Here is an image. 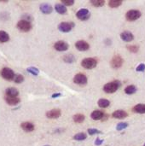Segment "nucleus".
Listing matches in <instances>:
<instances>
[{"label": "nucleus", "mask_w": 145, "mask_h": 146, "mask_svg": "<svg viewBox=\"0 0 145 146\" xmlns=\"http://www.w3.org/2000/svg\"><path fill=\"white\" fill-rule=\"evenodd\" d=\"M24 80V77L22 74H15V79H14V81L17 84H21V82H23Z\"/></svg>", "instance_id": "7c9ffc66"}, {"label": "nucleus", "mask_w": 145, "mask_h": 146, "mask_svg": "<svg viewBox=\"0 0 145 146\" xmlns=\"http://www.w3.org/2000/svg\"><path fill=\"white\" fill-rule=\"evenodd\" d=\"M62 112L59 109H54L46 113V117L49 119H57L61 116Z\"/></svg>", "instance_id": "f8f14e48"}, {"label": "nucleus", "mask_w": 145, "mask_h": 146, "mask_svg": "<svg viewBox=\"0 0 145 146\" xmlns=\"http://www.w3.org/2000/svg\"><path fill=\"white\" fill-rule=\"evenodd\" d=\"M141 12L138 9H131L129 11H127V13L126 14V18L127 21H133L138 20V18L141 17Z\"/></svg>", "instance_id": "20e7f679"}, {"label": "nucleus", "mask_w": 145, "mask_h": 146, "mask_svg": "<svg viewBox=\"0 0 145 146\" xmlns=\"http://www.w3.org/2000/svg\"><path fill=\"white\" fill-rule=\"evenodd\" d=\"M132 111L137 114H145V104H137L132 108Z\"/></svg>", "instance_id": "412c9836"}, {"label": "nucleus", "mask_w": 145, "mask_h": 146, "mask_svg": "<svg viewBox=\"0 0 145 146\" xmlns=\"http://www.w3.org/2000/svg\"><path fill=\"white\" fill-rule=\"evenodd\" d=\"M104 113L101 110H94L91 115V117L92 120L94 121H99V120H103V116H104Z\"/></svg>", "instance_id": "f3484780"}, {"label": "nucleus", "mask_w": 145, "mask_h": 146, "mask_svg": "<svg viewBox=\"0 0 145 146\" xmlns=\"http://www.w3.org/2000/svg\"><path fill=\"white\" fill-rule=\"evenodd\" d=\"M21 127L22 128V130H24L26 133H31L34 130L35 127L33 125V123L29 122V121H26V122H22L21 125Z\"/></svg>", "instance_id": "2eb2a0df"}, {"label": "nucleus", "mask_w": 145, "mask_h": 146, "mask_svg": "<svg viewBox=\"0 0 145 146\" xmlns=\"http://www.w3.org/2000/svg\"><path fill=\"white\" fill-rule=\"evenodd\" d=\"M144 146H145V144H144Z\"/></svg>", "instance_id": "ea45409f"}, {"label": "nucleus", "mask_w": 145, "mask_h": 146, "mask_svg": "<svg viewBox=\"0 0 145 146\" xmlns=\"http://www.w3.org/2000/svg\"><path fill=\"white\" fill-rule=\"evenodd\" d=\"M88 133L90 135H95V134H101L102 132L99 131L98 129H96V128H89L88 129Z\"/></svg>", "instance_id": "72a5a7b5"}, {"label": "nucleus", "mask_w": 145, "mask_h": 146, "mask_svg": "<svg viewBox=\"0 0 145 146\" xmlns=\"http://www.w3.org/2000/svg\"><path fill=\"white\" fill-rule=\"evenodd\" d=\"M16 27H17V28L20 31L24 32V33L29 32L32 29V24H31V22L28 21H26L24 19H21V21H19L17 22Z\"/></svg>", "instance_id": "7ed1b4c3"}, {"label": "nucleus", "mask_w": 145, "mask_h": 146, "mask_svg": "<svg viewBox=\"0 0 145 146\" xmlns=\"http://www.w3.org/2000/svg\"><path fill=\"white\" fill-rule=\"evenodd\" d=\"M63 61L67 63H73L75 62V56L72 54H68V55L64 56Z\"/></svg>", "instance_id": "b1692460"}, {"label": "nucleus", "mask_w": 145, "mask_h": 146, "mask_svg": "<svg viewBox=\"0 0 145 146\" xmlns=\"http://www.w3.org/2000/svg\"><path fill=\"white\" fill-rule=\"evenodd\" d=\"M126 48L132 53H137L138 51V50H139L138 46H137V45H127Z\"/></svg>", "instance_id": "473e14b6"}, {"label": "nucleus", "mask_w": 145, "mask_h": 146, "mask_svg": "<svg viewBox=\"0 0 145 146\" xmlns=\"http://www.w3.org/2000/svg\"><path fill=\"white\" fill-rule=\"evenodd\" d=\"M61 96H62L61 93H55V94H53V95L51 96V98H60Z\"/></svg>", "instance_id": "4c0bfd02"}, {"label": "nucleus", "mask_w": 145, "mask_h": 146, "mask_svg": "<svg viewBox=\"0 0 145 146\" xmlns=\"http://www.w3.org/2000/svg\"><path fill=\"white\" fill-rule=\"evenodd\" d=\"M76 16L80 21H86L91 17V13L87 9H80L76 13Z\"/></svg>", "instance_id": "0eeeda50"}, {"label": "nucleus", "mask_w": 145, "mask_h": 146, "mask_svg": "<svg viewBox=\"0 0 145 146\" xmlns=\"http://www.w3.org/2000/svg\"><path fill=\"white\" fill-rule=\"evenodd\" d=\"M103 143V139H98V138L95 140V145H101Z\"/></svg>", "instance_id": "e433bc0d"}, {"label": "nucleus", "mask_w": 145, "mask_h": 146, "mask_svg": "<svg viewBox=\"0 0 145 146\" xmlns=\"http://www.w3.org/2000/svg\"><path fill=\"white\" fill-rule=\"evenodd\" d=\"M26 70H27V72H28L29 74H32V75H34V76H37V75L38 74V73H39V70H38V68H34V67L28 68Z\"/></svg>", "instance_id": "c756f323"}, {"label": "nucleus", "mask_w": 145, "mask_h": 146, "mask_svg": "<svg viewBox=\"0 0 145 146\" xmlns=\"http://www.w3.org/2000/svg\"><path fill=\"white\" fill-rule=\"evenodd\" d=\"M98 106L102 109H105V108H108L109 105H110V102L108 100V99H105V98H101L98 100V103H97Z\"/></svg>", "instance_id": "4be33fe9"}, {"label": "nucleus", "mask_w": 145, "mask_h": 146, "mask_svg": "<svg viewBox=\"0 0 145 146\" xmlns=\"http://www.w3.org/2000/svg\"><path fill=\"white\" fill-rule=\"evenodd\" d=\"M75 47L79 51H86L90 49V44L85 40H79L75 43Z\"/></svg>", "instance_id": "9b49d317"}, {"label": "nucleus", "mask_w": 145, "mask_h": 146, "mask_svg": "<svg viewBox=\"0 0 145 146\" xmlns=\"http://www.w3.org/2000/svg\"><path fill=\"white\" fill-rule=\"evenodd\" d=\"M5 93H6V96H8V97L15 98V97H18L19 91L16 88H15V87H9V88L6 89Z\"/></svg>", "instance_id": "6ab92c4d"}, {"label": "nucleus", "mask_w": 145, "mask_h": 146, "mask_svg": "<svg viewBox=\"0 0 145 146\" xmlns=\"http://www.w3.org/2000/svg\"><path fill=\"white\" fill-rule=\"evenodd\" d=\"M144 70H145L144 63H141V64H139V65L137 67V68H136V71H137V72H144Z\"/></svg>", "instance_id": "c9c22d12"}, {"label": "nucleus", "mask_w": 145, "mask_h": 146, "mask_svg": "<svg viewBox=\"0 0 145 146\" xmlns=\"http://www.w3.org/2000/svg\"><path fill=\"white\" fill-rule=\"evenodd\" d=\"M5 101H6L7 104L10 105V106H15V105H17V104H20L21 99L18 97L13 98V97H8V96H6L5 97Z\"/></svg>", "instance_id": "4468645a"}, {"label": "nucleus", "mask_w": 145, "mask_h": 146, "mask_svg": "<svg viewBox=\"0 0 145 146\" xmlns=\"http://www.w3.org/2000/svg\"><path fill=\"white\" fill-rule=\"evenodd\" d=\"M136 92H137V88H136V86H132V85L126 86V89H125V92H126V94H128V95L134 94Z\"/></svg>", "instance_id": "bb28decb"}, {"label": "nucleus", "mask_w": 145, "mask_h": 146, "mask_svg": "<svg viewBox=\"0 0 145 146\" xmlns=\"http://www.w3.org/2000/svg\"><path fill=\"white\" fill-rule=\"evenodd\" d=\"M62 3L65 6H71L74 3L73 0H62Z\"/></svg>", "instance_id": "f704fd0d"}, {"label": "nucleus", "mask_w": 145, "mask_h": 146, "mask_svg": "<svg viewBox=\"0 0 145 146\" xmlns=\"http://www.w3.org/2000/svg\"><path fill=\"white\" fill-rule=\"evenodd\" d=\"M127 127H128V123H127V122H121V123H119V124L117 125L116 129H117L118 131H121V130L126 129Z\"/></svg>", "instance_id": "2f4dec72"}, {"label": "nucleus", "mask_w": 145, "mask_h": 146, "mask_svg": "<svg viewBox=\"0 0 145 146\" xmlns=\"http://www.w3.org/2000/svg\"><path fill=\"white\" fill-rule=\"evenodd\" d=\"M73 82L79 86H85L87 84V77L84 74H77L73 77Z\"/></svg>", "instance_id": "6e6552de"}, {"label": "nucleus", "mask_w": 145, "mask_h": 146, "mask_svg": "<svg viewBox=\"0 0 145 146\" xmlns=\"http://www.w3.org/2000/svg\"><path fill=\"white\" fill-rule=\"evenodd\" d=\"M123 62H124L123 58L120 55H115L111 60V66L113 68H115V69L120 68L121 67H122Z\"/></svg>", "instance_id": "423d86ee"}, {"label": "nucleus", "mask_w": 145, "mask_h": 146, "mask_svg": "<svg viewBox=\"0 0 145 146\" xmlns=\"http://www.w3.org/2000/svg\"><path fill=\"white\" fill-rule=\"evenodd\" d=\"M44 146H50V145H44Z\"/></svg>", "instance_id": "58836bf2"}, {"label": "nucleus", "mask_w": 145, "mask_h": 146, "mask_svg": "<svg viewBox=\"0 0 145 146\" xmlns=\"http://www.w3.org/2000/svg\"><path fill=\"white\" fill-rule=\"evenodd\" d=\"M97 65V61L95 58L88 57L85 58L81 62V66L85 69H92Z\"/></svg>", "instance_id": "f03ea898"}, {"label": "nucleus", "mask_w": 145, "mask_h": 146, "mask_svg": "<svg viewBox=\"0 0 145 146\" xmlns=\"http://www.w3.org/2000/svg\"><path fill=\"white\" fill-rule=\"evenodd\" d=\"M39 9L40 11L43 13V14H45V15H49L52 12L53 10V8L50 4L49 3H42L40 6H39Z\"/></svg>", "instance_id": "dca6fc26"}, {"label": "nucleus", "mask_w": 145, "mask_h": 146, "mask_svg": "<svg viewBox=\"0 0 145 146\" xmlns=\"http://www.w3.org/2000/svg\"><path fill=\"white\" fill-rule=\"evenodd\" d=\"M73 27L74 24L73 22H61L58 25V29L62 33H68L73 29Z\"/></svg>", "instance_id": "1a4fd4ad"}, {"label": "nucleus", "mask_w": 145, "mask_h": 146, "mask_svg": "<svg viewBox=\"0 0 145 146\" xmlns=\"http://www.w3.org/2000/svg\"><path fill=\"white\" fill-rule=\"evenodd\" d=\"M55 9L57 13H59L61 15H65L68 12L67 7L65 5H63L62 3H56L55 5Z\"/></svg>", "instance_id": "aec40b11"}, {"label": "nucleus", "mask_w": 145, "mask_h": 146, "mask_svg": "<svg viewBox=\"0 0 145 146\" xmlns=\"http://www.w3.org/2000/svg\"><path fill=\"white\" fill-rule=\"evenodd\" d=\"M122 4V1L121 0H110L109 2V6L110 8H118Z\"/></svg>", "instance_id": "a878e982"}, {"label": "nucleus", "mask_w": 145, "mask_h": 146, "mask_svg": "<svg viewBox=\"0 0 145 146\" xmlns=\"http://www.w3.org/2000/svg\"><path fill=\"white\" fill-rule=\"evenodd\" d=\"M121 38L125 42H131L134 39V36L131 32L125 31L121 33Z\"/></svg>", "instance_id": "ddd939ff"}, {"label": "nucleus", "mask_w": 145, "mask_h": 146, "mask_svg": "<svg viewBox=\"0 0 145 146\" xmlns=\"http://www.w3.org/2000/svg\"><path fill=\"white\" fill-rule=\"evenodd\" d=\"M9 40V35L7 32L0 31V43H6Z\"/></svg>", "instance_id": "5701e85b"}, {"label": "nucleus", "mask_w": 145, "mask_h": 146, "mask_svg": "<svg viewBox=\"0 0 145 146\" xmlns=\"http://www.w3.org/2000/svg\"><path fill=\"white\" fill-rule=\"evenodd\" d=\"M54 48L57 51H66L69 48V44L68 43H66L65 41L60 40V41H57L56 43H55Z\"/></svg>", "instance_id": "9d476101"}, {"label": "nucleus", "mask_w": 145, "mask_h": 146, "mask_svg": "<svg viewBox=\"0 0 145 146\" xmlns=\"http://www.w3.org/2000/svg\"><path fill=\"white\" fill-rule=\"evenodd\" d=\"M91 3L94 6V7H102L105 4V1L104 0H91Z\"/></svg>", "instance_id": "c85d7f7f"}, {"label": "nucleus", "mask_w": 145, "mask_h": 146, "mask_svg": "<svg viewBox=\"0 0 145 146\" xmlns=\"http://www.w3.org/2000/svg\"><path fill=\"white\" fill-rule=\"evenodd\" d=\"M127 113L124 110H116L112 114V116L115 119H119V120H122L126 117H127Z\"/></svg>", "instance_id": "a211bd4d"}, {"label": "nucleus", "mask_w": 145, "mask_h": 146, "mask_svg": "<svg viewBox=\"0 0 145 146\" xmlns=\"http://www.w3.org/2000/svg\"><path fill=\"white\" fill-rule=\"evenodd\" d=\"M85 115H81V114H77V115H73V121L76 122V123H81V122H83L85 121Z\"/></svg>", "instance_id": "393cba45"}, {"label": "nucleus", "mask_w": 145, "mask_h": 146, "mask_svg": "<svg viewBox=\"0 0 145 146\" xmlns=\"http://www.w3.org/2000/svg\"><path fill=\"white\" fill-rule=\"evenodd\" d=\"M121 86V83L119 80H115V81H112V82H109V83H107L106 85H104L103 91L106 93L110 94V93L115 92Z\"/></svg>", "instance_id": "f257e3e1"}, {"label": "nucleus", "mask_w": 145, "mask_h": 146, "mask_svg": "<svg viewBox=\"0 0 145 146\" xmlns=\"http://www.w3.org/2000/svg\"><path fill=\"white\" fill-rule=\"evenodd\" d=\"M86 138H87V135L84 133H79L73 136V139L77 140V141H83V140L86 139Z\"/></svg>", "instance_id": "cd10ccee"}, {"label": "nucleus", "mask_w": 145, "mask_h": 146, "mask_svg": "<svg viewBox=\"0 0 145 146\" xmlns=\"http://www.w3.org/2000/svg\"><path fill=\"white\" fill-rule=\"evenodd\" d=\"M1 75H2V77H3L4 80H12L15 79V76L14 71H13L12 69H10L9 68H7V67L3 68L2 69V71H1Z\"/></svg>", "instance_id": "39448f33"}]
</instances>
